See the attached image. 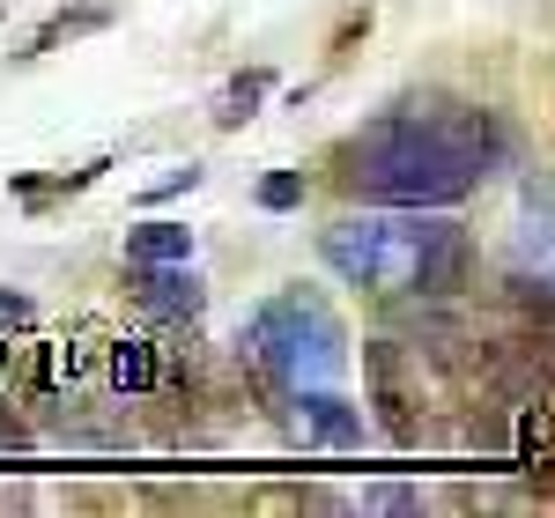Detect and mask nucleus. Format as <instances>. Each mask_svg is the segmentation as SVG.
Masks as SVG:
<instances>
[{"mask_svg": "<svg viewBox=\"0 0 555 518\" xmlns=\"http://www.w3.org/2000/svg\"><path fill=\"white\" fill-rule=\"evenodd\" d=\"M267 82H274L267 67H245V75H230V89L215 96V127H222V133H230V127H245V119L259 112V96H267Z\"/></svg>", "mask_w": 555, "mask_h": 518, "instance_id": "obj_10", "label": "nucleus"}, {"mask_svg": "<svg viewBox=\"0 0 555 518\" xmlns=\"http://www.w3.org/2000/svg\"><path fill=\"white\" fill-rule=\"evenodd\" d=\"M193 185H201V164H178V171H164L156 185H141V200L156 208V200H178V193H193Z\"/></svg>", "mask_w": 555, "mask_h": 518, "instance_id": "obj_13", "label": "nucleus"}, {"mask_svg": "<svg viewBox=\"0 0 555 518\" xmlns=\"http://www.w3.org/2000/svg\"><path fill=\"white\" fill-rule=\"evenodd\" d=\"M504 297H512V311L526 319V334L541 341V355L555 363V274H548V267H541V274L518 267L512 282H504Z\"/></svg>", "mask_w": 555, "mask_h": 518, "instance_id": "obj_7", "label": "nucleus"}, {"mask_svg": "<svg viewBox=\"0 0 555 518\" xmlns=\"http://www.w3.org/2000/svg\"><path fill=\"white\" fill-rule=\"evenodd\" d=\"M30 326H38V311H30V297H15V289H0V334H8V341H23Z\"/></svg>", "mask_w": 555, "mask_h": 518, "instance_id": "obj_14", "label": "nucleus"}, {"mask_svg": "<svg viewBox=\"0 0 555 518\" xmlns=\"http://www.w3.org/2000/svg\"><path fill=\"white\" fill-rule=\"evenodd\" d=\"M104 23H112V15H104L96 0H89V8H60V15L44 23L38 38H30V52H23V60H44V52H60L67 38H89V30H104Z\"/></svg>", "mask_w": 555, "mask_h": 518, "instance_id": "obj_11", "label": "nucleus"}, {"mask_svg": "<svg viewBox=\"0 0 555 518\" xmlns=\"http://www.w3.org/2000/svg\"><path fill=\"white\" fill-rule=\"evenodd\" d=\"M363 386H371V423H378L385 444L415 452L423 444V392H415V363L400 341H363Z\"/></svg>", "mask_w": 555, "mask_h": 518, "instance_id": "obj_4", "label": "nucleus"}, {"mask_svg": "<svg viewBox=\"0 0 555 518\" xmlns=\"http://www.w3.org/2000/svg\"><path fill=\"white\" fill-rule=\"evenodd\" d=\"M460 222L444 208H371V216H341L319 252L341 274L348 289H371V297H423V267L429 252L452 237Z\"/></svg>", "mask_w": 555, "mask_h": 518, "instance_id": "obj_2", "label": "nucleus"}, {"mask_svg": "<svg viewBox=\"0 0 555 518\" xmlns=\"http://www.w3.org/2000/svg\"><path fill=\"white\" fill-rule=\"evenodd\" d=\"M363 504H371V511H415V489H400V481H378V489H363Z\"/></svg>", "mask_w": 555, "mask_h": 518, "instance_id": "obj_15", "label": "nucleus"}, {"mask_svg": "<svg viewBox=\"0 0 555 518\" xmlns=\"http://www.w3.org/2000/svg\"><path fill=\"white\" fill-rule=\"evenodd\" d=\"M245 355H253L274 386H289V392L341 386V371H348L341 319L311 297V289H289V297L259 303L253 319H245Z\"/></svg>", "mask_w": 555, "mask_h": 518, "instance_id": "obj_3", "label": "nucleus"}, {"mask_svg": "<svg viewBox=\"0 0 555 518\" xmlns=\"http://www.w3.org/2000/svg\"><path fill=\"white\" fill-rule=\"evenodd\" d=\"M127 289L141 311H156V319H178V326H193L201 319V274H193V259H178V267H127Z\"/></svg>", "mask_w": 555, "mask_h": 518, "instance_id": "obj_5", "label": "nucleus"}, {"mask_svg": "<svg viewBox=\"0 0 555 518\" xmlns=\"http://www.w3.org/2000/svg\"><path fill=\"white\" fill-rule=\"evenodd\" d=\"M504 164V133L489 112H392L348 141V185L371 208H460Z\"/></svg>", "mask_w": 555, "mask_h": 518, "instance_id": "obj_1", "label": "nucleus"}, {"mask_svg": "<svg viewBox=\"0 0 555 518\" xmlns=\"http://www.w3.org/2000/svg\"><path fill=\"white\" fill-rule=\"evenodd\" d=\"M178 259H193V230L185 222L156 216V222L127 230V267H178Z\"/></svg>", "mask_w": 555, "mask_h": 518, "instance_id": "obj_9", "label": "nucleus"}, {"mask_svg": "<svg viewBox=\"0 0 555 518\" xmlns=\"http://www.w3.org/2000/svg\"><path fill=\"white\" fill-rule=\"evenodd\" d=\"M363 38H371V15H348L341 30H334V60H341V52H356Z\"/></svg>", "mask_w": 555, "mask_h": 518, "instance_id": "obj_16", "label": "nucleus"}, {"mask_svg": "<svg viewBox=\"0 0 555 518\" xmlns=\"http://www.w3.org/2000/svg\"><path fill=\"white\" fill-rule=\"evenodd\" d=\"M297 407H304V437H311V444H326V452H356V444H363V407L341 400L334 386L297 392Z\"/></svg>", "mask_w": 555, "mask_h": 518, "instance_id": "obj_6", "label": "nucleus"}, {"mask_svg": "<svg viewBox=\"0 0 555 518\" xmlns=\"http://www.w3.org/2000/svg\"><path fill=\"white\" fill-rule=\"evenodd\" d=\"M259 208H267V216L304 208V171H267V178H259Z\"/></svg>", "mask_w": 555, "mask_h": 518, "instance_id": "obj_12", "label": "nucleus"}, {"mask_svg": "<svg viewBox=\"0 0 555 518\" xmlns=\"http://www.w3.org/2000/svg\"><path fill=\"white\" fill-rule=\"evenodd\" d=\"M104 371H112V386H119V392H156V386H164V341H149V334H119V341H104Z\"/></svg>", "mask_w": 555, "mask_h": 518, "instance_id": "obj_8", "label": "nucleus"}, {"mask_svg": "<svg viewBox=\"0 0 555 518\" xmlns=\"http://www.w3.org/2000/svg\"><path fill=\"white\" fill-rule=\"evenodd\" d=\"M0 363H8V334H0Z\"/></svg>", "mask_w": 555, "mask_h": 518, "instance_id": "obj_17", "label": "nucleus"}]
</instances>
